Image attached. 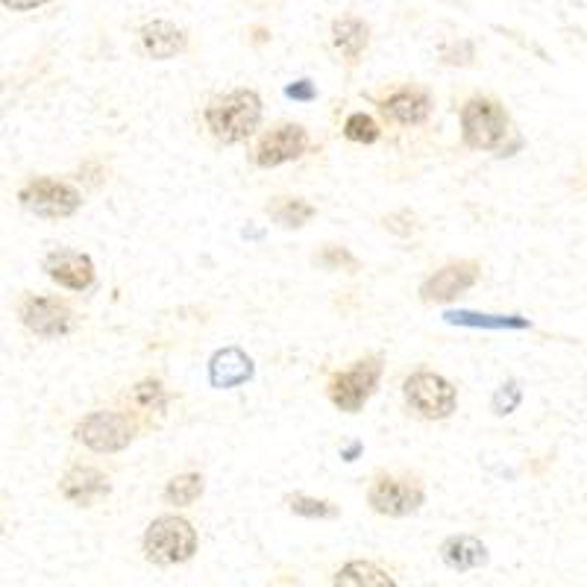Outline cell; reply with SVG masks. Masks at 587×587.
Masks as SVG:
<instances>
[{"mask_svg": "<svg viewBox=\"0 0 587 587\" xmlns=\"http://www.w3.org/2000/svg\"><path fill=\"white\" fill-rule=\"evenodd\" d=\"M288 508L300 517H309V520H332L338 517V508L326 499H315V497H303V494H294L288 497Z\"/></svg>", "mask_w": 587, "mask_h": 587, "instance_id": "603a6c76", "label": "cell"}, {"mask_svg": "<svg viewBox=\"0 0 587 587\" xmlns=\"http://www.w3.org/2000/svg\"><path fill=\"white\" fill-rule=\"evenodd\" d=\"M285 94L291 97V100H315L317 97V89H315V83L312 80H297V83H291L288 89H285Z\"/></svg>", "mask_w": 587, "mask_h": 587, "instance_id": "f1b7e54d", "label": "cell"}, {"mask_svg": "<svg viewBox=\"0 0 587 587\" xmlns=\"http://www.w3.org/2000/svg\"><path fill=\"white\" fill-rule=\"evenodd\" d=\"M403 394H406L408 406L426 420H447L458 406L455 385L450 379H444L438 373H429V370L411 373L406 385H403Z\"/></svg>", "mask_w": 587, "mask_h": 587, "instance_id": "277c9868", "label": "cell"}, {"mask_svg": "<svg viewBox=\"0 0 587 587\" xmlns=\"http://www.w3.org/2000/svg\"><path fill=\"white\" fill-rule=\"evenodd\" d=\"M379 379H382V359L379 356L362 359V362H356V367L335 373L329 379V400L341 411L356 414L379 388Z\"/></svg>", "mask_w": 587, "mask_h": 587, "instance_id": "5b68a950", "label": "cell"}, {"mask_svg": "<svg viewBox=\"0 0 587 587\" xmlns=\"http://www.w3.org/2000/svg\"><path fill=\"white\" fill-rule=\"evenodd\" d=\"M344 136L350 138V141H356V144H373V141H379L382 130H379V124H376L370 115L356 112V115H350V118H347V124H344Z\"/></svg>", "mask_w": 587, "mask_h": 587, "instance_id": "cb8c5ba5", "label": "cell"}, {"mask_svg": "<svg viewBox=\"0 0 587 587\" xmlns=\"http://www.w3.org/2000/svg\"><path fill=\"white\" fill-rule=\"evenodd\" d=\"M508 136V115L491 97H470L461 109V138L473 150H497Z\"/></svg>", "mask_w": 587, "mask_h": 587, "instance_id": "3957f363", "label": "cell"}, {"mask_svg": "<svg viewBox=\"0 0 587 587\" xmlns=\"http://www.w3.org/2000/svg\"><path fill=\"white\" fill-rule=\"evenodd\" d=\"M133 423L118 411H91L80 420L77 438L94 452H121L133 444Z\"/></svg>", "mask_w": 587, "mask_h": 587, "instance_id": "52a82bcc", "label": "cell"}, {"mask_svg": "<svg viewBox=\"0 0 587 587\" xmlns=\"http://www.w3.org/2000/svg\"><path fill=\"white\" fill-rule=\"evenodd\" d=\"M133 400L138 406H144L147 411H162L168 406V394L162 391V385L156 379H144L133 388Z\"/></svg>", "mask_w": 587, "mask_h": 587, "instance_id": "d4e9b609", "label": "cell"}, {"mask_svg": "<svg viewBox=\"0 0 587 587\" xmlns=\"http://www.w3.org/2000/svg\"><path fill=\"white\" fill-rule=\"evenodd\" d=\"M335 587H397V582L373 561H350L335 573Z\"/></svg>", "mask_w": 587, "mask_h": 587, "instance_id": "d6986e66", "label": "cell"}, {"mask_svg": "<svg viewBox=\"0 0 587 587\" xmlns=\"http://www.w3.org/2000/svg\"><path fill=\"white\" fill-rule=\"evenodd\" d=\"M479 273H482L479 262H452V265H444L435 276H429L420 294L426 303H450L458 294L476 285Z\"/></svg>", "mask_w": 587, "mask_h": 587, "instance_id": "8fae6325", "label": "cell"}, {"mask_svg": "<svg viewBox=\"0 0 587 587\" xmlns=\"http://www.w3.org/2000/svg\"><path fill=\"white\" fill-rule=\"evenodd\" d=\"M385 226L394 232V235H411L414 229H417V218L414 215H408V212H400V215H391V218H385Z\"/></svg>", "mask_w": 587, "mask_h": 587, "instance_id": "83f0119b", "label": "cell"}, {"mask_svg": "<svg viewBox=\"0 0 587 587\" xmlns=\"http://www.w3.org/2000/svg\"><path fill=\"white\" fill-rule=\"evenodd\" d=\"M253 370H256L253 359L244 350L224 347L209 362V382L215 388H238V385H244V382L253 379Z\"/></svg>", "mask_w": 587, "mask_h": 587, "instance_id": "5bb4252c", "label": "cell"}, {"mask_svg": "<svg viewBox=\"0 0 587 587\" xmlns=\"http://www.w3.org/2000/svg\"><path fill=\"white\" fill-rule=\"evenodd\" d=\"M309 150V133L300 124H282L271 130L268 136H262L256 147V165L259 168H276L285 162L300 159Z\"/></svg>", "mask_w": 587, "mask_h": 587, "instance_id": "30bf717a", "label": "cell"}, {"mask_svg": "<svg viewBox=\"0 0 587 587\" xmlns=\"http://www.w3.org/2000/svg\"><path fill=\"white\" fill-rule=\"evenodd\" d=\"M367 42H370V30H367V24L359 21V18L347 15V18H338L332 24V45L341 50V56L347 62H359V56L364 53Z\"/></svg>", "mask_w": 587, "mask_h": 587, "instance_id": "ac0fdd59", "label": "cell"}, {"mask_svg": "<svg viewBox=\"0 0 587 587\" xmlns=\"http://www.w3.org/2000/svg\"><path fill=\"white\" fill-rule=\"evenodd\" d=\"M21 320L39 338H62L74 326V312L53 297H27L21 303Z\"/></svg>", "mask_w": 587, "mask_h": 587, "instance_id": "9c48e42d", "label": "cell"}, {"mask_svg": "<svg viewBox=\"0 0 587 587\" xmlns=\"http://www.w3.org/2000/svg\"><path fill=\"white\" fill-rule=\"evenodd\" d=\"M200 494H203V476L200 473H180L165 488V499L171 505H191L194 499H200Z\"/></svg>", "mask_w": 587, "mask_h": 587, "instance_id": "7402d4cb", "label": "cell"}, {"mask_svg": "<svg viewBox=\"0 0 587 587\" xmlns=\"http://www.w3.org/2000/svg\"><path fill=\"white\" fill-rule=\"evenodd\" d=\"M367 502L376 514L385 517H408L423 505V488L406 482V479H394V476H382L370 485Z\"/></svg>", "mask_w": 587, "mask_h": 587, "instance_id": "ba28073f", "label": "cell"}, {"mask_svg": "<svg viewBox=\"0 0 587 587\" xmlns=\"http://www.w3.org/2000/svg\"><path fill=\"white\" fill-rule=\"evenodd\" d=\"M359 452H362V444H359V441H353V444H347V447L341 450V458H344V461H356V455H359Z\"/></svg>", "mask_w": 587, "mask_h": 587, "instance_id": "4dcf8cb0", "label": "cell"}, {"mask_svg": "<svg viewBox=\"0 0 587 587\" xmlns=\"http://www.w3.org/2000/svg\"><path fill=\"white\" fill-rule=\"evenodd\" d=\"M382 109H385V115H388L391 121H397V124H403V127H417V124H423V121L429 118L432 100H429L426 91L400 89L394 91V94L382 103Z\"/></svg>", "mask_w": 587, "mask_h": 587, "instance_id": "9a60e30c", "label": "cell"}, {"mask_svg": "<svg viewBox=\"0 0 587 587\" xmlns=\"http://www.w3.org/2000/svg\"><path fill=\"white\" fill-rule=\"evenodd\" d=\"M18 200H21L30 212H36L39 218H47V221L68 218V215H74V212L80 209V203H83V197H80V191H77L74 185L59 180H47V177L27 182V185L21 188Z\"/></svg>", "mask_w": 587, "mask_h": 587, "instance_id": "8992f818", "label": "cell"}, {"mask_svg": "<svg viewBox=\"0 0 587 587\" xmlns=\"http://www.w3.org/2000/svg\"><path fill=\"white\" fill-rule=\"evenodd\" d=\"M197 552V532L182 517H156L144 532V555L159 567H174Z\"/></svg>", "mask_w": 587, "mask_h": 587, "instance_id": "7a4b0ae2", "label": "cell"}, {"mask_svg": "<svg viewBox=\"0 0 587 587\" xmlns=\"http://www.w3.org/2000/svg\"><path fill=\"white\" fill-rule=\"evenodd\" d=\"M59 491L74 505H91L97 499L109 497L112 485H109V476L97 467H74V470L65 473Z\"/></svg>", "mask_w": 587, "mask_h": 587, "instance_id": "4fadbf2b", "label": "cell"}, {"mask_svg": "<svg viewBox=\"0 0 587 587\" xmlns=\"http://www.w3.org/2000/svg\"><path fill=\"white\" fill-rule=\"evenodd\" d=\"M520 397H523L520 385H517L514 379H511V382H505L497 394H494V411H497L499 417H502V414H511L514 408L520 406Z\"/></svg>", "mask_w": 587, "mask_h": 587, "instance_id": "4316f807", "label": "cell"}, {"mask_svg": "<svg viewBox=\"0 0 587 587\" xmlns=\"http://www.w3.org/2000/svg\"><path fill=\"white\" fill-rule=\"evenodd\" d=\"M259 121H262V97L253 89L229 91L206 106V127L224 144L247 141L259 130Z\"/></svg>", "mask_w": 587, "mask_h": 587, "instance_id": "6da1fadb", "label": "cell"}, {"mask_svg": "<svg viewBox=\"0 0 587 587\" xmlns=\"http://www.w3.org/2000/svg\"><path fill=\"white\" fill-rule=\"evenodd\" d=\"M141 45L147 50V56H153V59H171L185 50L188 39L171 21H150L141 27Z\"/></svg>", "mask_w": 587, "mask_h": 587, "instance_id": "e0dca14e", "label": "cell"}, {"mask_svg": "<svg viewBox=\"0 0 587 587\" xmlns=\"http://www.w3.org/2000/svg\"><path fill=\"white\" fill-rule=\"evenodd\" d=\"M447 323H455V326H476V329H526L529 320L517 315H476V312H450Z\"/></svg>", "mask_w": 587, "mask_h": 587, "instance_id": "ffe728a7", "label": "cell"}, {"mask_svg": "<svg viewBox=\"0 0 587 587\" xmlns=\"http://www.w3.org/2000/svg\"><path fill=\"white\" fill-rule=\"evenodd\" d=\"M268 209H271L273 221L279 226H285V229H297V226L309 224L315 218V206L306 203V200H288V197H282L279 203H273Z\"/></svg>", "mask_w": 587, "mask_h": 587, "instance_id": "44dd1931", "label": "cell"}, {"mask_svg": "<svg viewBox=\"0 0 587 587\" xmlns=\"http://www.w3.org/2000/svg\"><path fill=\"white\" fill-rule=\"evenodd\" d=\"M50 0H3V6L6 9H12V12H27V9H39V6H45Z\"/></svg>", "mask_w": 587, "mask_h": 587, "instance_id": "f546056e", "label": "cell"}, {"mask_svg": "<svg viewBox=\"0 0 587 587\" xmlns=\"http://www.w3.org/2000/svg\"><path fill=\"white\" fill-rule=\"evenodd\" d=\"M317 262L326 268V271H359V259L347 250V247H326Z\"/></svg>", "mask_w": 587, "mask_h": 587, "instance_id": "484cf974", "label": "cell"}, {"mask_svg": "<svg viewBox=\"0 0 587 587\" xmlns=\"http://www.w3.org/2000/svg\"><path fill=\"white\" fill-rule=\"evenodd\" d=\"M441 558L450 570L458 573H470L476 567H485L488 564V546L473 538V535H455L447 538L441 546Z\"/></svg>", "mask_w": 587, "mask_h": 587, "instance_id": "2e32d148", "label": "cell"}, {"mask_svg": "<svg viewBox=\"0 0 587 587\" xmlns=\"http://www.w3.org/2000/svg\"><path fill=\"white\" fill-rule=\"evenodd\" d=\"M45 271L56 285H62L68 291H86L94 285V265L86 253H77V250L59 247V250L47 253Z\"/></svg>", "mask_w": 587, "mask_h": 587, "instance_id": "7c38bea8", "label": "cell"}]
</instances>
